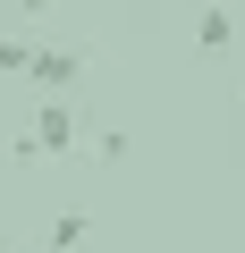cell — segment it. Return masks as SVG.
<instances>
[{
    "label": "cell",
    "instance_id": "6da1fadb",
    "mask_svg": "<svg viewBox=\"0 0 245 253\" xmlns=\"http://www.w3.org/2000/svg\"><path fill=\"white\" fill-rule=\"evenodd\" d=\"M17 161H34V152H76V110L68 101H43V118L26 126V144H9Z\"/></svg>",
    "mask_w": 245,
    "mask_h": 253
},
{
    "label": "cell",
    "instance_id": "7a4b0ae2",
    "mask_svg": "<svg viewBox=\"0 0 245 253\" xmlns=\"http://www.w3.org/2000/svg\"><path fill=\"white\" fill-rule=\"evenodd\" d=\"M26 76H34V84H51V93H68V84L85 76V59H76V51H34V68H26Z\"/></svg>",
    "mask_w": 245,
    "mask_h": 253
},
{
    "label": "cell",
    "instance_id": "3957f363",
    "mask_svg": "<svg viewBox=\"0 0 245 253\" xmlns=\"http://www.w3.org/2000/svg\"><path fill=\"white\" fill-rule=\"evenodd\" d=\"M195 42H203V51H228V42H237V26H228L220 9H203V17H195Z\"/></svg>",
    "mask_w": 245,
    "mask_h": 253
},
{
    "label": "cell",
    "instance_id": "277c9868",
    "mask_svg": "<svg viewBox=\"0 0 245 253\" xmlns=\"http://www.w3.org/2000/svg\"><path fill=\"white\" fill-rule=\"evenodd\" d=\"M76 245H85V211H59L51 219V253H76Z\"/></svg>",
    "mask_w": 245,
    "mask_h": 253
},
{
    "label": "cell",
    "instance_id": "5b68a950",
    "mask_svg": "<svg viewBox=\"0 0 245 253\" xmlns=\"http://www.w3.org/2000/svg\"><path fill=\"white\" fill-rule=\"evenodd\" d=\"M34 68V42H17V34H0V76H26Z\"/></svg>",
    "mask_w": 245,
    "mask_h": 253
},
{
    "label": "cell",
    "instance_id": "8992f818",
    "mask_svg": "<svg viewBox=\"0 0 245 253\" xmlns=\"http://www.w3.org/2000/svg\"><path fill=\"white\" fill-rule=\"evenodd\" d=\"M0 9H9V17H43L51 0H0Z\"/></svg>",
    "mask_w": 245,
    "mask_h": 253
},
{
    "label": "cell",
    "instance_id": "52a82bcc",
    "mask_svg": "<svg viewBox=\"0 0 245 253\" xmlns=\"http://www.w3.org/2000/svg\"><path fill=\"white\" fill-rule=\"evenodd\" d=\"M0 253H26V245H0Z\"/></svg>",
    "mask_w": 245,
    "mask_h": 253
}]
</instances>
